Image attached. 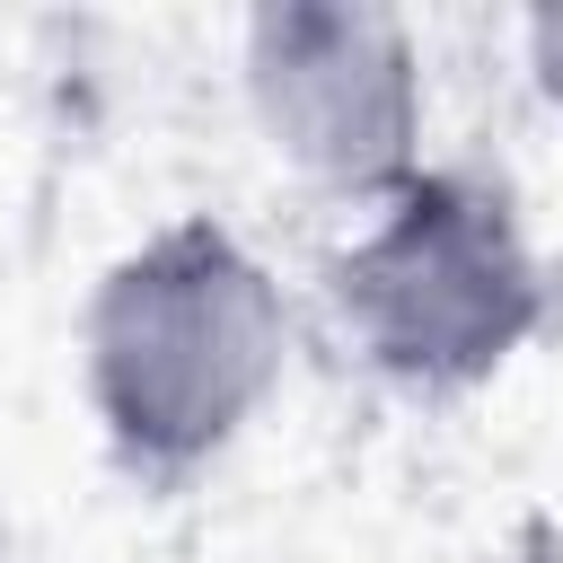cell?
Wrapping results in <instances>:
<instances>
[{
	"label": "cell",
	"mask_w": 563,
	"mask_h": 563,
	"mask_svg": "<svg viewBox=\"0 0 563 563\" xmlns=\"http://www.w3.org/2000/svg\"><path fill=\"white\" fill-rule=\"evenodd\" d=\"M282 361H290L282 282L211 211H176L150 238H132L97 273L79 317L88 413L106 449L150 484H176L220 449H238V431L282 387Z\"/></svg>",
	"instance_id": "6da1fadb"
},
{
	"label": "cell",
	"mask_w": 563,
	"mask_h": 563,
	"mask_svg": "<svg viewBox=\"0 0 563 563\" xmlns=\"http://www.w3.org/2000/svg\"><path fill=\"white\" fill-rule=\"evenodd\" d=\"M325 308L352 361L405 396L501 378L545 325V264L519 202L475 167H422L325 264Z\"/></svg>",
	"instance_id": "7a4b0ae2"
},
{
	"label": "cell",
	"mask_w": 563,
	"mask_h": 563,
	"mask_svg": "<svg viewBox=\"0 0 563 563\" xmlns=\"http://www.w3.org/2000/svg\"><path fill=\"white\" fill-rule=\"evenodd\" d=\"M238 88L264 150L343 202H387L422 176V53L396 9L273 0L238 26Z\"/></svg>",
	"instance_id": "3957f363"
},
{
	"label": "cell",
	"mask_w": 563,
	"mask_h": 563,
	"mask_svg": "<svg viewBox=\"0 0 563 563\" xmlns=\"http://www.w3.org/2000/svg\"><path fill=\"white\" fill-rule=\"evenodd\" d=\"M519 53H528L537 97L563 114V0H545V9H528V18H519Z\"/></svg>",
	"instance_id": "277c9868"
},
{
	"label": "cell",
	"mask_w": 563,
	"mask_h": 563,
	"mask_svg": "<svg viewBox=\"0 0 563 563\" xmlns=\"http://www.w3.org/2000/svg\"><path fill=\"white\" fill-rule=\"evenodd\" d=\"M519 563H563V545H554V537H528V545H519Z\"/></svg>",
	"instance_id": "5b68a950"
}]
</instances>
